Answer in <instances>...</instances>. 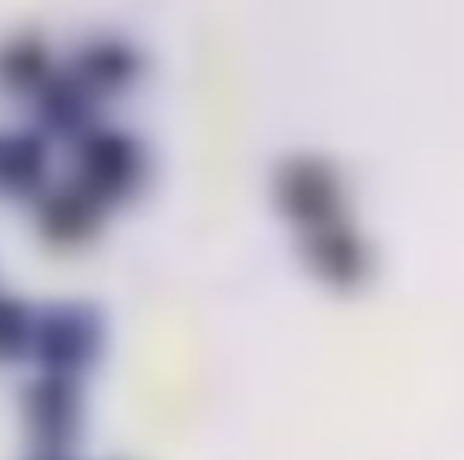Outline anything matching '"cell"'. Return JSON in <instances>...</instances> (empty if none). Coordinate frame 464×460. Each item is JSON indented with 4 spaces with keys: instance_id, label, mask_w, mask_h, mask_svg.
Listing matches in <instances>:
<instances>
[{
    "instance_id": "cell-11",
    "label": "cell",
    "mask_w": 464,
    "mask_h": 460,
    "mask_svg": "<svg viewBox=\"0 0 464 460\" xmlns=\"http://www.w3.org/2000/svg\"><path fill=\"white\" fill-rule=\"evenodd\" d=\"M312 257H315L319 272H326L334 279H344L352 272V246L337 232H319L312 239Z\"/></svg>"
},
{
    "instance_id": "cell-8",
    "label": "cell",
    "mask_w": 464,
    "mask_h": 460,
    "mask_svg": "<svg viewBox=\"0 0 464 460\" xmlns=\"http://www.w3.org/2000/svg\"><path fill=\"white\" fill-rule=\"evenodd\" d=\"M276 192L283 210L294 214L297 221H323L326 210L334 206V181L319 163H304V159L286 163L279 170Z\"/></svg>"
},
{
    "instance_id": "cell-12",
    "label": "cell",
    "mask_w": 464,
    "mask_h": 460,
    "mask_svg": "<svg viewBox=\"0 0 464 460\" xmlns=\"http://www.w3.org/2000/svg\"><path fill=\"white\" fill-rule=\"evenodd\" d=\"M29 460H69L65 453H33Z\"/></svg>"
},
{
    "instance_id": "cell-5",
    "label": "cell",
    "mask_w": 464,
    "mask_h": 460,
    "mask_svg": "<svg viewBox=\"0 0 464 460\" xmlns=\"http://www.w3.org/2000/svg\"><path fill=\"white\" fill-rule=\"evenodd\" d=\"M33 112H36L40 134L65 138L72 145L98 127L94 123V112H98L94 94L72 72H51V80L33 94Z\"/></svg>"
},
{
    "instance_id": "cell-10",
    "label": "cell",
    "mask_w": 464,
    "mask_h": 460,
    "mask_svg": "<svg viewBox=\"0 0 464 460\" xmlns=\"http://www.w3.org/2000/svg\"><path fill=\"white\" fill-rule=\"evenodd\" d=\"M33 322L29 308L14 297H0V362H11L25 351H33Z\"/></svg>"
},
{
    "instance_id": "cell-9",
    "label": "cell",
    "mask_w": 464,
    "mask_h": 460,
    "mask_svg": "<svg viewBox=\"0 0 464 460\" xmlns=\"http://www.w3.org/2000/svg\"><path fill=\"white\" fill-rule=\"evenodd\" d=\"M51 80V54L40 36L18 33L0 43V91L7 94H36Z\"/></svg>"
},
{
    "instance_id": "cell-7",
    "label": "cell",
    "mask_w": 464,
    "mask_h": 460,
    "mask_svg": "<svg viewBox=\"0 0 464 460\" xmlns=\"http://www.w3.org/2000/svg\"><path fill=\"white\" fill-rule=\"evenodd\" d=\"M47 181V138L40 130L0 134V196H36Z\"/></svg>"
},
{
    "instance_id": "cell-2",
    "label": "cell",
    "mask_w": 464,
    "mask_h": 460,
    "mask_svg": "<svg viewBox=\"0 0 464 460\" xmlns=\"http://www.w3.org/2000/svg\"><path fill=\"white\" fill-rule=\"evenodd\" d=\"M102 351V315L91 304H51L33 322V355L44 373L72 377Z\"/></svg>"
},
{
    "instance_id": "cell-6",
    "label": "cell",
    "mask_w": 464,
    "mask_h": 460,
    "mask_svg": "<svg viewBox=\"0 0 464 460\" xmlns=\"http://www.w3.org/2000/svg\"><path fill=\"white\" fill-rule=\"evenodd\" d=\"M69 72L98 98L127 91L141 76V54L120 36H91L76 47Z\"/></svg>"
},
{
    "instance_id": "cell-3",
    "label": "cell",
    "mask_w": 464,
    "mask_h": 460,
    "mask_svg": "<svg viewBox=\"0 0 464 460\" xmlns=\"http://www.w3.org/2000/svg\"><path fill=\"white\" fill-rule=\"evenodd\" d=\"M22 417L40 453H65L80 431V388L72 377L40 373L22 391Z\"/></svg>"
},
{
    "instance_id": "cell-1",
    "label": "cell",
    "mask_w": 464,
    "mask_h": 460,
    "mask_svg": "<svg viewBox=\"0 0 464 460\" xmlns=\"http://www.w3.org/2000/svg\"><path fill=\"white\" fill-rule=\"evenodd\" d=\"M76 181L98 203H127L145 181V152L138 138L116 127H94L72 145Z\"/></svg>"
},
{
    "instance_id": "cell-4",
    "label": "cell",
    "mask_w": 464,
    "mask_h": 460,
    "mask_svg": "<svg viewBox=\"0 0 464 460\" xmlns=\"http://www.w3.org/2000/svg\"><path fill=\"white\" fill-rule=\"evenodd\" d=\"M105 203H98L76 177L47 188L36 199V228L51 246H83L102 225Z\"/></svg>"
}]
</instances>
